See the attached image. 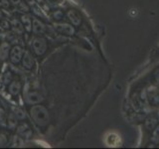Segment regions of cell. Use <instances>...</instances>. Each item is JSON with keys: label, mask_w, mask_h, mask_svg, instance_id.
Returning a JSON list of instances; mask_svg holds the SVG:
<instances>
[{"label": "cell", "mask_w": 159, "mask_h": 149, "mask_svg": "<svg viewBox=\"0 0 159 149\" xmlns=\"http://www.w3.org/2000/svg\"><path fill=\"white\" fill-rule=\"evenodd\" d=\"M12 26H13L14 30L17 33L21 34L23 32V26H22V24L18 21V20H13V21H12Z\"/></svg>", "instance_id": "obj_12"}, {"label": "cell", "mask_w": 159, "mask_h": 149, "mask_svg": "<svg viewBox=\"0 0 159 149\" xmlns=\"http://www.w3.org/2000/svg\"><path fill=\"white\" fill-rule=\"evenodd\" d=\"M15 112H16V113H15V115H16V117H18L19 119L25 118V113L22 111H20V109H16V111H15Z\"/></svg>", "instance_id": "obj_15"}, {"label": "cell", "mask_w": 159, "mask_h": 149, "mask_svg": "<svg viewBox=\"0 0 159 149\" xmlns=\"http://www.w3.org/2000/svg\"><path fill=\"white\" fill-rule=\"evenodd\" d=\"M21 19H22V22L24 23L25 28H26V30L28 32H30L32 30V28H31V19H30L29 16H26V15H23V16L21 17Z\"/></svg>", "instance_id": "obj_11"}, {"label": "cell", "mask_w": 159, "mask_h": 149, "mask_svg": "<svg viewBox=\"0 0 159 149\" xmlns=\"http://www.w3.org/2000/svg\"><path fill=\"white\" fill-rule=\"evenodd\" d=\"M20 89H21V84L19 82H13L9 87V91L12 94H17L19 93Z\"/></svg>", "instance_id": "obj_10"}, {"label": "cell", "mask_w": 159, "mask_h": 149, "mask_svg": "<svg viewBox=\"0 0 159 149\" xmlns=\"http://www.w3.org/2000/svg\"><path fill=\"white\" fill-rule=\"evenodd\" d=\"M0 6L8 7V6H9V2H8V0H0Z\"/></svg>", "instance_id": "obj_17"}, {"label": "cell", "mask_w": 159, "mask_h": 149, "mask_svg": "<svg viewBox=\"0 0 159 149\" xmlns=\"http://www.w3.org/2000/svg\"><path fill=\"white\" fill-rule=\"evenodd\" d=\"M45 30V26L40 20L34 18L33 19V32L36 34H42Z\"/></svg>", "instance_id": "obj_5"}, {"label": "cell", "mask_w": 159, "mask_h": 149, "mask_svg": "<svg viewBox=\"0 0 159 149\" xmlns=\"http://www.w3.org/2000/svg\"><path fill=\"white\" fill-rule=\"evenodd\" d=\"M18 133L21 134L22 136L26 137V138H29L30 136L32 135V131L31 129L28 127L27 124H23V125L19 126L18 127Z\"/></svg>", "instance_id": "obj_8"}, {"label": "cell", "mask_w": 159, "mask_h": 149, "mask_svg": "<svg viewBox=\"0 0 159 149\" xmlns=\"http://www.w3.org/2000/svg\"><path fill=\"white\" fill-rule=\"evenodd\" d=\"M4 116H5V113H4V111H2V109H0V120L2 121V123H4Z\"/></svg>", "instance_id": "obj_18"}, {"label": "cell", "mask_w": 159, "mask_h": 149, "mask_svg": "<svg viewBox=\"0 0 159 149\" xmlns=\"http://www.w3.org/2000/svg\"><path fill=\"white\" fill-rule=\"evenodd\" d=\"M55 27H56L59 31H65V32H68V33H73V29L68 26V25H60V24H57L55 25Z\"/></svg>", "instance_id": "obj_14"}, {"label": "cell", "mask_w": 159, "mask_h": 149, "mask_svg": "<svg viewBox=\"0 0 159 149\" xmlns=\"http://www.w3.org/2000/svg\"><path fill=\"white\" fill-rule=\"evenodd\" d=\"M16 123H17L16 115H15L14 113H10V115L8 117V125H9V127L13 128L15 125H16Z\"/></svg>", "instance_id": "obj_13"}, {"label": "cell", "mask_w": 159, "mask_h": 149, "mask_svg": "<svg viewBox=\"0 0 159 149\" xmlns=\"http://www.w3.org/2000/svg\"><path fill=\"white\" fill-rule=\"evenodd\" d=\"M22 54H23V51L21 48L18 46L14 47L11 50V54H10V60H11V62L13 64H18L22 58Z\"/></svg>", "instance_id": "obj_3"}, {"label": "cell", "mask_w": 159, "mask_h": 149, "mask_svg": "<svg viewBox=\"0 0 159 149\" xmlns=\"http://www.w3.org/2000/svg\"><path fill=\"white\" fill-rule=\"evenodd\" d=\"M107 143L109 146H118V144L120 143V139L116 134L111 133L107 137Z\"/></svg>", "instance_id": "obj_7"}, {"label": "cell", "mask_w": 159, "mask_h": 149, "mask_svg": "<svg viewBox=\"0 0 159 149\" xmlns=\"http://www.w3.org/2000/svg\"><path fill=\"white\" fill-rule=\"evenodd\" d=\"M6 141H7V139H6V137H5V135H3V134H0V145H1V146L5 145Z\"/></svg>", "instance_id": "obj_16"}, {"label": "cell", "mask_w": 159, "mask_h": 149, "mask_svg": "<svg viewBox=\"0 0 159 149\" xmlns=\"http://www.w3.org/2000/svg\"><path fill=\"white\" fill-rule=\"evenodd\" d=\"M23 66L27 69H32L34 66V60L32 56L30 55L29 52H26L24 54V58H23Z\"/></svg>", "instance_id": "obj_6"}, {"label": "cell", "mask_w": 159, "mask_h": 149, "mask_svg": "<svg viewBox=\"0 0 159 149\" xmlns=\"http://www.w3.org/2000/svg\"><path fill=\"white\" fill-rule=\"evenodd\" d=\"M9 44L4 42L1 44L0 46V60H5L8 57V53H9Z\"/></svg>", "instance_id": "obj_9"}, {"label": "cell", "mask_w": 159, "mask_h": 149, "mask_svg": "<svg viewBox=\"0 0 159 149\" xmlns=\"http://www.w3.org/2000/svg\"><path fill=\"white\" fill-rule=\"evenodd\" d=\"M10 2H12L15 5H18V4H21V0H10Z\"/></svg>", "instance_id": "obj_19"}, {"label": "cell", "mask_w": 159, "mask_h": 149, "mask_svg": "<svg viewBox=\"0 0 159 149\" xmlns=\"http://www.w3.org/2000/svg\"><path fill=\"white\" fill-rule=\"evenodd\" d=\"M31 115L34 120L41 126L47 125L49 122L48 111L42 106H34L31 108Z\"/></svg>", "instance_id": "obj_1"}, {"label": "cell", "mask_w": 159, "mask_h": 149, "mask_svg": "<svg viewBox=\"0 0 159 149\" xmlns=\"http://www.w3.org/2000/svg\"><path fill=\"white\" fill-rule=\"evenodd\" d=\"M26 1L30 4V5H32V4H34V0H26Z\"/></svg>", "instance_id": "obj_21"}, {"label": "cell", "mask_w": 159, "mask_h": 149, "mask_svg": "<svg viewBox=\"0 0 159 149\" xmlns=\"http://www.w3.org/2000/svg\"><path fill=\"white\" fill-rule=\"evenodd\" d=\"M33 49L37 55H43L46 52L47 49V42L44 38H36L33 41Z\"/></svg>", "instance_id": "obj_2"}, {"label": "cell", "mask_w": 159, "mask_h": 149, "mask_svg": "<svg viewBox=\"0 0 159 149\" xmlns=\"http://www.w3.org/2000/svg\"><path fill=\"white\" fill-rule=\"evenodd\" d=\"M10 78H11V74H10V73H7V74H6V79H5L4 83H9Z\"/></svg>", "instance_id": "obj_20"}, {"label": "cell", "mask_w": 159, "mask_h": 149, "mask_svg": "<svg viewBox=\"0 0 159 149\" xmlns=\"http://www.w3.org/2000/svg\"><path fill=\"white\" fill-rule=\"evenodd\" d=\"M27 102L31 104H35V103H38L42 101V97L40 96L38 93H35V92H32V93H29L28 96H27Z\"/></svg>", "instance_id": "obj_4"}]
</instances>
